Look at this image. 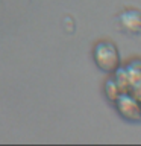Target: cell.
I'll list each match as a JSON object with an SVG mask.
<instances>
[{"label":"cell","instance_id":"obj_1","mask_svg":"<svg viewBox=\"0 0 141 146\" xmlns=\"http://www.w3.org/2000/svg\"><path fill=\"white\" fill-rule=\"evenodd\" d=\"M94 61L100 70L112 73L120 66V55L115 44L111 41H100L94 47Z\"/></svg>","mask_w":141,"mask_h":146},{"label":"cell","instance_id":"obj_2","mask_svg":"<svg viewBox=\"0 0 141 146\" xmlns=\"http://www.w3.org/2000/svg\"><path fill=\"white\" fill-rule=\"evenodd\" d=\"M118 27L127 35H141V11L126 9L118 14Z\"/></svg>","mask_w":141,"mask_h":146}]
</instances>
